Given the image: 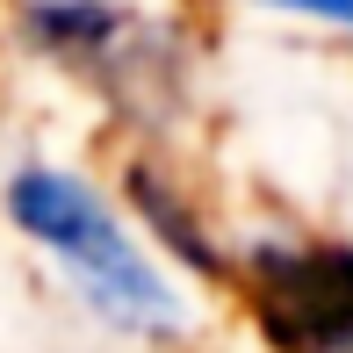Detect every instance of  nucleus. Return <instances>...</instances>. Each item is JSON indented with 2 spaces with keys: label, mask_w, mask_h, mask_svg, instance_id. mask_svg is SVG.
<instances>
[{
  "label": "nucleus",
  "mask_w": 353,
  "mask_h": 353,
  "mask_svg": "<svg viewBox=\"0 0 353 353\" xmlns=\"http://www.w3.org/2000/svg\"><path fill=\"white\" fill-rule=\"evenodd\" d=\"M245 303L274 353H353V245L332 238L252 245Z\"/></svg>",
  "instance_id": "nucleus-2"
},
{
  "label": "nucleus",
  "mask_w": 353,
  "mask_h": 353,
  "mask_svg": "<svg viewBox=\"0 0 353 353\" xmlns=\"http://www.w3.org/2000/svg\"><path fill=\"white\" fill-rule=\"evenodd\" d=\"M123 29L130 22H123V8H108V0H29V37L51 58H72V65L101 58Z\"/></svg>",
  "instance_id": "nucleus-3"
},
{
  "label": "nucleus",
  "mask_w": 353,
  "mask_h": 353,
  "mask_svg": "<svg viewBox=\"0 0 353 353\" xmlns=\"http://www.w3.org/2000/svg\"><path fill=\"white\" fill-rule=\"evenodd\" d=\"M8 216H14L22 238H37L43 252H58V260L72 267L79 296H87L108 325L152 332V339L159 332H181V296H173V288L159 281V267L130 245V231L101 210V195L79 188L72 173L22 166L8 181Z\"/></svg>",
  "instance_id": "nucleus-1"
},
{
  "label": "nucleus",
  "mask_w": 353,
  "mask_h": 353,
  "mask_svg": "<svg viewBox=\"0 0 353 353\" xmlns=\"http://www.w3.org/2000/svg\"><path fill=\"white\" fill-rule=\"evenodd\" d=\"M130 202H137L144 216H152V231L166 238V245L181 252L188 267H195V274H216V267H223V252L210 245V238H202V223H195V210H188V202H173V188L159 181L152 166H137V173H130Z\"/></svg>",
  "instance_id": "nucleus-4"
},
{
  "label": "nucleus",
  "mask_w": 353,
  "mask_h": 353,
  "mask_svg": "<svg viewBox=\"0 0 353 353\" xmlns=\"http://www.w3.org/2000/svg\"><path fill=\"white\" fill-rule=\"evenodd\" d=\"M260 8H281V14H310V22L353 29V0H260Z\"/></svg>",
  "instance_id": "nucleus-5"
}]
</instances>
